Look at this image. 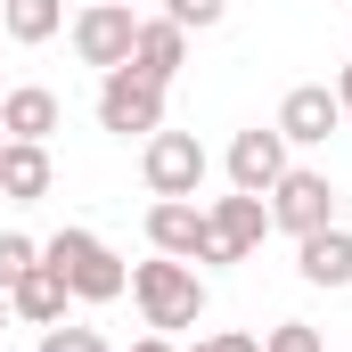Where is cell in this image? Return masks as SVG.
<instances>
[{"instance_id":"603a6c76","label":"cell","mask_w":352,"mask_h":352,"mask_svg":"<svg viewBox=\"0 0 352 352\" xmlns=\"http://www.w3.org/2000/svg\"><path fill=\"white\" fill-rule=\"evenodd\" d=\"M336 107H344V123H352V66L336 74Z\"/></svg>"},{"instance_id":"5b68a950","label":"cell","mask_w":352,"mask_h":352,"mask_svg":"<svg viewBox=\"0 0 352 352\" xmlns=\"http://www.w3.org/2000/svg\"><path fill=\"white\" fill-rule=\"evenodd\" d=\"M140 180H148V197H197V188H205V148H197V131H148V140H140Z\"/></svg>"},{"instance_id":"44dd1931","label":"cell","mask_w":352,"mask_h":352,"mask_svg":"<svg viewBox=\"0 0 352 352\" xmlns=\"http://www.w3.org/2000/svg\"><path fill=\"white\" fill-rule=\"evenodd\" d=\"M188 352H263V336H246V328H221V336H197Z\"/></svg>"},{"instance_id":"9a60e30c","label":"cell","mask_w":352,"mask_h":352,"mask_svg":"<svg viewBox=\"0 0 352 352\" xmlns=\"http://www.w3.org/2000/svg\"><path fill=\"white\" fill-rule=\"evenodd\" d=\"M66 303H74V295H66V278H58L50 263H33L16 287H8V320H25V328H58Z\"/></svg>"},{"instance_id":"7c38bea8","label":"cell","mask_w":352,"mask_h":352,"mask_svg":"<svg viewBox=\"0 0 352 352\" xmlns=\"http://www.w3.org/2000/svg\"><path fill=\"white\" fill-rule=\"evenodd\" d=\"M58 123H66L58 90H41V82L0 90V131H8V140H41V148H50V131H58Z\"/></svg>"},{"instance_id":"d6986e66","label":"cell","mask_w":352,"mask_h":352,"mask_svg":"<svg viewBox=\"0 0 352 352\" xmlns=\"http://www.w3.org/2000/svg\"><path fill=\"white\" fill-rule=\"evenodd\" d=\"M164 16H173L180 33H213V25L230 16V0H164Z\"/></svg>"},{"instance_id":"2e32d148","label":"cell","mask_w":352,"mask_h":352,"mask_svg":"<svg viewBox=\"0 0 352 352\" xmlns=\"http://www.w3.org/2000/svg\"><path fill=\"white\" fill-rule=\"evenodd\" d=\"M58 25H66V0H0V33L25 41V50H41Z\"/></svg>"},{"instance_id":"3957f363","label":"cell","mask_w":352,"mask_h":352,"mask_svg":"<svg viewBox=\"0 0 352 352\" xmlns=\"http://www.w3.org/2000/svg\"><path fill=\"white\" fill-rule=\"evenodd\" d=\"M98 131H115V140H148V131H164V82H148L140 66L98 74Z\"/></svg>"},{"instance_id":"d4e9b609","label":"cell","mask_w":352,"mask_h":352,"mask_svg":"<svg viewBox=\"0 0 352 352\" xmlns=\"http://www.w3.org/2000/svg\"><path fill=\"white\" fill-rule=\"evenodd\" d=\"M0 148H8V131H0Z\"/></svg>"},{"instance_id":"ba28073f","label":"cell","mask_w":352,"mask_h":352,"mask_svg":"<svg viewBox=\"0 0 352 352\" xmlns=\"http://www.w3.org/2000/svg\"><path fill=\"white\" fill-rule=\"evenodd\" d=\"M148 246L173 254V263H205V254H213L205 205H197V197H156V205H148Z\"/></svg>"},{"instance_id":"5bb4252c","label":"cell","mask_w":352,"mask_h":352,"mask_svg":"<svg viewBox=\"0 0 352 352\" xmlns=\"http://www.w3.org/2000/svg\"><path fill=\"white\" fill-rule=\"evenodd\" d=\"M295 270H303V287H352V230H311V238H295Z\"/></svg>"},{"instance_id":"ac0fdd59","label":"cell","mask_w":352,"mask_h":352,"mask_svg":"<svg viewBox=\"0 0 352 352\" xmlns=\"http://www.w3.org/2000/svg\"><path fill=\"white\" fill-rule=\"evenodd\" d=\"M263 352H328V336L311 320H278V328H263Z\"/></svg>"},{"instance_id":"7402d4cb","label":"cell","mask_w":352,"mask_h":352,"mask_svg":"<svg viewBox=\"0 0 352 352\" xmlns=\"http://www.w3.org/2000/svg\"><path fill=\"white\" fill-rule=\"evenodd\" d=\"M131 352H180V344H173V336H156V328H148V336H140Z\"/></svg>"},{"instance_id":"8992f818","label":"cell","mask_w":352,"mask_h":352,"mask_svg":"<svg viewBox=\"0 0 352 352\" xmlns=\"http://www.w3.org/2000/svg\"><path fill=\"white\" fill-rule=\"evenodd\" d=\"M131 33H140L131 0H82V16H74V58L98 66V74H115V66H131Z\"/></svg>"},{"instance_id":"52a82bcc","label":"cell","mask_w":352,"mask_h":352,"mask_svg":"<svg viewBox=\"0 0 352 352\" xmlns=\"http://www.w3.org/2000/svg\"><path fill=\"white\" fill-rule=\"evenodd\" d=\"M205 221H213V254H205V263H213V270H221V263H246V254L270 238V197L230 188V197H213V205H205Z\"/></svg>"},{"instance_id":"7a4b0ae2","label":"cell","mask_w":352,"mask_h":352,"mask_svg":"<svg viewBox=\"0 0 352 352\" xmlns=\"http://www.w3.org/2000/svg\"><path fill=\"white\" fill-rule=\"evenodd\" d=\"M131 303H140V320L156 336H173V328H197L205 320V278H197V263H173V254L131 263Z\"/></svg>"},{"instance_id":"4fadbf2b","label":"cell","mask_w":352,"mask_h":352,"mask_svg":"<svg viewBox=\"0 0 352 352\" xmlns=\"http://www.w3.org/2000/svg\"><path fill=\"white\" fill-rule=\"evenodd\" d=\"M131 66H140L148 82L173 90V74L188 66V33H180L173 16H140V33H131Z\"/></svg>"},{"instance_id":"cb8c5ba5","label":"cell","mask_w":352,"mask_h":352,"mask_svg":"<svg viewBox=\"0 0 352 352\" xmlns=\"http://www.w3.org/2000/svg\"><path fill=\"white\" fill-rule=\"evenodd\" d=\"M0 328H8V295H0Z\"/></svg>"},{"instance_id":"9c48e42d","label":"cell","mask_w":352,"mask_h":352,"mask_svg":"<svg viewBox=\"0 0 352 352\" xmlns=\"http://www.w3.org/2000/svg\"><path fill=\"white\" fill-rule=\"evenodd\" d=\"M328 131H344V107H336L328 82H295L278 98V140H287V148H320Z\"/></svg>"},{"instance_id":"6da1fadb","label":"cell","mask_w":352,"mask_h":352,"mask_svg":"<svg viewBox=\"0 0 352 352\" xmlns=\"http://www.w3.org/2000/svg\"><path fill=\"white\" fill-rule=\"evenodd\" d=\"M41 263L66 278V295H74V303H115V295L131 287L123 254H115L98 230H58V238H41Z\"/></svg>"},{"instance_id":"ffe728a7","label":"cell","mask_w":352,"mask_h":352,"mask_svg":"<svg viewBox=\"0 0 352 352\" xmlns=\"http://www.w3.org/2000/svg\"><path fill=\"white\" fill-rule=\"evenodd\" d=\"M41 352H107L98 328H74V320H58V328H41Z\"/></svg>"},{"instance_id":"8fae6325","label":"cell","mask_w":352,"mask_h":352,"mask_svg":"<svg viewBox=\"0 0 352 352\" xmlns=\"http://www.w3.org/2000/svg\"><path fill=\"white\" fill-rule=\"evenodd\" d=\"M50 188H58V164H50L41 140H8V148H0V197H8V205H41Z\"/></svg>"},{"instance_id":"e0dca14e","label":"cell","mask_w":352,"mask_h":352,"mask_svg":"<svg viewBox=\"0 0 352 352\" xmlns=\"http://www.w3.org/2000/svg\"><path fill=\"white\" fill-rule=\"evenodd\" d=\"M33 263H41V246H33L25 230H0V295H8V287H16Z\"/></svg>"},{"instance_id":"30bf717a","label":"cell","mask_w":352,"mask_h":352,"mask_svg":"<svg viewBox=\"0 0 352 352\" xmlns=\"http://www.w3.org/2000/svg\"><path fill=\"white\" fill-rule=\"evenodd\" d=\"M278 173H287V140H278V123H254V131L230 140V188L270 197V180H278Z\"/></svg>"},{"instance_id":"277c9868","label":"cell","mask_w":352,"mask_h":352,"mask_svg":"<svg viewBox=\"0 0 352 352\" xmlns=\"http://www.w3.org/2000/svg\"><path fill=\"white\" fill-rule=\"evenodd\" d=\"M336 221V188L328 173H311V164H287V173L270 180V230H287V238H311V230H328Z\"/></svg>"}]
</instances>
